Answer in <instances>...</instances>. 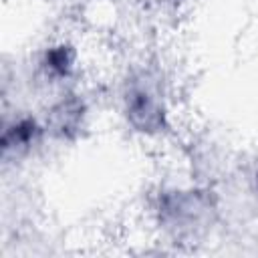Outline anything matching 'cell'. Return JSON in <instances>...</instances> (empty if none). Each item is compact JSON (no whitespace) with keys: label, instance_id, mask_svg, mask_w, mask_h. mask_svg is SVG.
<instances>
[{"label":"cell","instance_id":"1","mask_svg":"<svg viewBox=\"0 0 258 258\" xmlns=\"http://www.w3.org/2000/svg\"><path fill=\"white\" fill-rule=\"evenodd\" d=\"M121 113L127 125L141 135H159L167 129L165 99L145 75H137L125 83L121 91Z\"/></svg>","mask_w":258,"mask_h":258},{"label":"cell","instance_id":"2","mask_svg":"<svg viewBox=\"0 0 258 258\" xmlns=\"http://www.w3.org/2000/svg\"><path fill=\"white\" fill-rule=\"evenodd\" d=\"M44 135H46L44 123L30 113H18V115L6 117L2 125V137H0L2 161L12 163L28 157L34 151V147L42 141Z\"/></svg>","mask_w":258,"mask_h":258},{"label":"cell","instance_id":"3","mask_svg":"<svg viewBox=\"0 0 258 258\" xmlns=\"http://www.w3.org/2000/svg\"><path fill=\"white\" fill-rule=\"evenodd\" d=\"M87 117H89V109L85 99L73 91H64L48 107L42 123H44L46 135L50 133L54 139L73 141L87 127Z\"/></svg>","mask_w":258,"mask_h":258},{"label":"cell","instance_id":"4","mask_svg":"<svg viewBox=\"0 0 258 258\" xmlns=\"http://www.w3.org/2000/svg\"><path fill=\"white\" fill-rule=\"evenodd\" d=\"M77 60V48L67 40H58L40 52L36 60V73L46 85H60L75 75Z\"/></svg>","mask_w":258,"mask_h":258},{"label":"cell","instance_id":"5","mask_svg":"<svg viewBox=\"0 0 258 258\" xmlns=\"http://www.w3.org/2000/svg\"><path fill=\"white\" fill-rule=\"evenodd\" d=\"M254 183H256V191H258V171H256V175H254Z\"/></svg>","mask_w":258,"mask_h":258}]
</instances>
